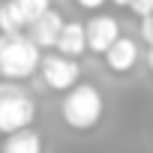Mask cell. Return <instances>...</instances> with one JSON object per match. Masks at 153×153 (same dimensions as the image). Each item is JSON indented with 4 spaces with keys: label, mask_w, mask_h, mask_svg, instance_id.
<instances>
[{
    "label": "cell",
    "mask_w": 153,
    "mask_h": 153,
    "mask_svg": "<svg viewBox=\"0 0 153 153\" xmlns=\"http://www.w3.org/2000/svg\"><path fill=\"white\" fill-rule=\"evenodd\" d=\"M33 120H36V99L18 81H3L0 84V135L27 129L33 126Z\"/></svg>",
    "instance_id": "3957f363"
},
{
    "label": "cell",
    "mask_w": 153,
    "mask_h": 153,
    "mask_svg": "<svg viewBox=\"0 0 153 153\" xmlns=\"http://www.w3.org/2000/svg\"><path fill=\"white\" fill-rule=\"evenodd\" d=\"M0 153H42V138L33 126L27 129H18V132H9Z\"/></svg>",
    "instance_id": "9c48e42d"
},
{
    "label": "cell",
    "mask_w": 153,
    "mask_h": 153,
    "mask_svg": "<svg viewBox=\"0 0 153 153\" xmlns=\"http://www.w3.org/2000/svg\"><path fill=\"white\" fill-rule=\"evenodd\" d=\"M60 27H63V15H60L57 9H45L39 18H33V21L27 24V30H30L27 39H30L36 48H54V39H57Z\"/></svg>",
    "instance_id": "8992f818"
},
{
    "label": "cell",
    "mask_w": 153,
    "mask_h": 153,
    "mask_svg": "<svg viewBox=\"0 0 153 153\" xmlns=\"http://www.w3.org/2000/svg\"><path fill=\"white\" fill-rule=\"evenodd\" d=\"M39 48L24 33H0V75L6 81H24L39 66Z\"/></svg>",
    "instance_id": "7a4b0ae2"
},
{
    "label": "cell",
    "mask_w": 153,
    "mask_h": 153,
    "mask_svg": "<svg viewBox=\"0 0 153 153\" xmlns=\"http://www.w3.org/2000/svg\"><path fill=\"white\" fill-rule=\"evenodd\" d=\"M120 36V24L114 15H93L87 24H84V45L87 51L93 54H105L108 45Z\"/></svg>",
    "instance_id": "5b68a950"
},
{
    "label": "cell",
    "mask_w": 153,
    "mask_h": 153,
    "mask_svg": "<svg viewBox=\"0 0 153 153\" xmlns=\"http://www.w3.org/2000/svg\"><path fill=\"white\" fill-rule=\"evenodd\" d=\"M24 27H27V21H24L18 3L15 0H3L0 3V33H21Z\"/></svg>",
    "instance_id": "30bf717a"
},
{
    "label": "cell",
    "mask_w": 153,
    "mask_h": 153,
    "mask_svg": "<svg viewBox=\"0 0 153 153\" xmlns=\"http://www.w3.org/2000/svg\"><path fill=\"white\" fill-rule=\"evenodd\" d=\"M114 6H129V0H111Z\"/></svg>",
    "instance_id": "9a60e30c"
},
{
    "label": "cell",
    "mask_w": 153,
    "mask_h": 153,
    "mask_svg": "<svg viewBox=\"0 0 153 153\" xmlns=\"http://www.w3.org/2000/svg\"><path fill=\"white\" fill-rule=\"evenodd\" d=\"M36 72L42 75L45 87H51V90H57V93H66L69 87H75V84L81 81V66H78V60L63 57V54H45V57H39Z\"/></svg>",
    "instance_id": "277c9868"
},
{
    "label": "cell",
    "mask_w": 153,
    "mask_h": 153,
    "mask_svg": "<svg viewBox=\"0 0 153 153\" xmlns=\"http://www.w3.org/2000/svg\"><path fill=\"white\" fill-rule=\"evenodd\" d=\"M15 3H18V9H21V15H24L27 24L33 18H39L45 9H51V0H15Z\"/></svg>",
    "instance_id": "8fae6325"
},
{
    "label": "cell",
    "mask_w": 153,
    "mask_h": 153,
    "mask_svg": "<svg viewBox=\"0 0 153 153\" xmlns=\"http://www.w3.org/2000/svg\"><path fill=\"white\" fill-rule=\"evenodd\" d=\"M129 9H132L138 18H144V15H153V0H129Z\"/></svg>",
    "instance_id": "4fadbf2b"
},
{
    "label": "cell",
    "mask_w": 153,
    "mask_h": 153,
    "mask_svg": "<svg viewBox=\"0 0 153 153\" xmlns=\"http://www.w3.org/2000/svg\"><path fill=\"white\" fill-rule=\"evenodd\" d=\"M102 111H105V102H102V93L87 84V81H78L75 87L66 90L63 102H60V117L69 129L75 132H87L93 129L99 120H102Z\"/></svg>",
    "instance_id": "6da1fadb"
},
{
    "label": "cell",
    "mask_w": 153,
    "mask_h": 153,
    "mask_svg": "<svg viewBox=\"0 0 153 153\" xmlns=\"http://www.w3.org/2000/svg\"><path fill=\"white\" fill-rule=\"evenodd\" d=\"M54 48H57V54H63V57L78 60V57L87 51V45H84V24H81V21H63V27H60V33H57V39H54Z\"/></svg>",
    "instance_id": "ba28073f"
},
{
    "label": "cell",
    "mask_w": 153,
    "mask_h": 153,
    "mask_svg": "<svg viewBox=\"0 0 153 153\" xmlns=\"http://www.w3.org/2000/svg\"><path fill=\"white\" fill-rule=\"evenodd\" d=\"M138 27H141V39H144V45H153V15L138 18Z\"/></svg>",
    "instance_id": "7c38bea8"
},
{
    "label": "cell",
    "mask_w": 153,
    "mask_h": 153,
    "mask_svg": "<svg viewBox=\"0 0 153 153\" xmlns=\"http://www.w3.org/2000/svg\"><path fill=\"white\" fill-rule=\"evenodd\" d=\"M138 54H141V48H138L135 39L117 36V39L108 45V51H105L102 57H105V63H108L111 72H132L135 63H138Z\"/></svg>",
    "instance_id": "52a82bcc"
},
{
    "label": "cell",
    "mask_w": 153,
    "mask_h": 153,
    "mask_svg": "<svg viewBox=\"0 0 153 153\" xmlns=\"http://www.w3.org/2000/svg\"><path fill=\"white\" fill-rule=\"evenodd\" d=\"M81 9H90V12H96L99 6H105V0H75Z\"/></svg>",
    "instance_id": "5bb4252c"
}]
</instances>
